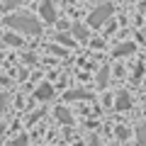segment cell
<instances>
[{"label":"cell","instance_id":"6da1fadb","mask_svg":"<svg viewBox=\"0 0 146 146\" xmlns=\"http://www.w3.org/2000/svg\"><path fill=\"white\" fill-rule=\"evenodd\" d=\"M7 27H10V29H17V32H22V34H27V36H36L39 32H42L39 22H36L34 17L25 15V12H17V15L7 17Z\"/></svg>","mask_w":146,"mask_h":146},{"label":"cell","instance_id":"7a4b0ae2","mask_svg":"<svg viewBox=\"0 0 146 146\" xmlns=\"http://www.w3.org/2000/svg\"><path fill=\"white\" fill-rule=\"evenodd\" d=\"M112 10H115V7L110 5V3H105V5H100V7H95V12L88 17V25H90V27H100L105 20H110V17H112Z\"/></svg>","mask_w":146,"mask_h":146},{"label":"cell","instance_id":"3957f363","mask_svg":"<svg viewBox=\"0 0 146 146\" xmlns=\"http://www.w3.org/2000/svg\"><path fill=\"white\" fill-rule=\"evenodd\" d=\"M39 12L46 22H56V10H54V3L51 0H44L42 5H39Z\"/></svg>","mask_w":146,"mask_h":146},{"label":"cell","instance_id":"277c9868","mask_svg":"<svg viewBox=\"0 0 146 146\" xmlns=\"http://www.w3.org/2000/svg\"><path fill=\"white\" fill-rule=\"evenodd\" d=\"M73 36H76V39H78V42H88V39H90V34H88V29H85V25H80V22H78V25H73Z\"/></svg>","mask_w":146,"mask_h":146},{"label":"cell","instance_id":"5b68a950","mask_svg":"<svg viewBox=\"0 0 146 146\" xmlns=\"http://www.w3.org/2000/svg\"><path fill=\"white\" fill-rule=\"evenodd\" d=\"M115 107H117V110H129V107H131V100H129V95L119 93V95H117V102H115Z\"/></svg>","mask_w":146,"mask_h":146},{"label":"cell","instance_id":"8992f818","mask_svg":"<svg viewBox=\"0 0 146 146\" xmlns=\"http://www.w3.org/2000/svg\"><path fill=\"white\" fill-rule=\"evenodd\" d=\"M51 95H54L51 85H39V90H36V100H49Z\"/></svg>","mask_w":146,"mask_h":146},{"label":"cell","instance_id":"52a82bcc","mask_svg":"<svg viewBox=\"0 0 146 146\" xmlns=\"http://www.w3.org/2000/svg\"><path fill=\"white\" fill-rule=\"evenodd\" d=\"M131 51H134V44L127 42V44H119V46L115 49V56H129Z\"/></svg>","mask_w":146,"mask_h":146},{"label":"cell","instance_id":"ba28073f","mask_svg":"<svg viewBox=\"0 0 146 146\" xmlns=\"http://www.w3.org/2000/svg\"><path fill=\"white\" fill-rule=\"evenodd\" d=\"M76 98H88V93L85 90H73V93L66 95V100H76Z\"/></svg>","mask_w":146,"mask_h":146},{"label":"cell","instance_id":"9c48e42d","mask_svg":"<svg viewBox=\"0 0 146 146\" xmlns=\"http://www.w3.org/2000/svg\"><path fill=\"white\" fill-rule=\"evenodd\" d=\"M136 139H139V141H144V144H146V124H141L139 129H136Z\"/></svg>","mask_w":146,"mask_h":146},{"label":"cell","instance_id":"30bf717a","mask_svg":"<svg viewBox=\"0 0 146 146\" xmlns=\"http://www.w3.org/2000/svg\"><path fill=\"white\" fill-rule=\"evenodd\" d=\"M56 115H58V119H63V122H71V115H68V110H56Z\"/></svg>","mask_w":146,"mask_h":146},{"label":"cell","instance_id":"8fae6325","mask_svg":"<svg viewBox=\"0 0 146 146\" xmlns=\"http://www.w3.org/2000/svg\"><path fill=\"white\" fill-rule=\"evenodd\" d=\"M5 44H20V39L15 34H5Z\"/></svg>","mask_w":146,"mask_h":146},{"label":"cell","instance_id":"7c38bea8","mask_svg":"<svg viewBox=\"0 0 146 146\" xmlns=\"http://www.w3.org/2000/svg\"><path fill=\"white\" fill-rule=\"evenodd\" d=\"M58 42H66V44H73V39H71V36H66V34H58Z\"/></svg>","mask_w":146,"mask_h":146},{"label":"cell","instance_id":"4fadbf2b","mask_svg":"<svg viewBox=\"0 0 146 146\" xmlns=\"http://www.w3.org/2000/svg\"><path fill=\"white\" fill-rule=\"evenodd\" d=\"M17 3H20V0H5V7H7V10H10V7H15Z\"/></svg>","mask_w":146,"mask_h":146},{"label":"cell","instance_id":"5bb4252c","mask_svg":"<svg viewBox=\"0 0 146 146\" xmlns=\"http://www.w3.org/2000/svg\"><path fill=\"white\" fill-rule=\"evenodd\" d=\"M105 83H107V71L100 73V85H105Z\"/></svg>","mask_w":146,"mask_h":146},{"label":"cell","instance_id":"9a60e30c","mask_svg":"<svg viewBox=\"0 0 146 146\" xmlns=\"http://www.w3.org/2000/svg\"><path fill=\"white\" fill-rule=\"evenodd\" d=\"M3 110H5V95L0 93V112H3Z\"/></svg>","mask_w":146,"mask_h":146}]
</instances>
